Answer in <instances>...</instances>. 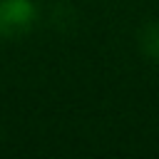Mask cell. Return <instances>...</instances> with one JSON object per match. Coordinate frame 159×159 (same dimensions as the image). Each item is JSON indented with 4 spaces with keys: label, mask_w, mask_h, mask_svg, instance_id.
Instances as JSON below:
<instances>
[{
    "label": "cell",
    "mask_w": 159,
    "mask_h": 159,
    "mask_svg": "<svg viewBox=\"0 0 159 159\" xmlns=\"http://www.w3.org/2000/svg\"><path fill=\"white\" fill-rule=\"evenodd\" d=\"M139 47L149 60L159 62V22H149L139 32Z\"/></svg>",
    "instance_id": "obj_2"
},
{
    "label": "cell",
    "mask_w": 159,
    "mask_h": 159,
    "mask_svg": "<svg viewBox=\"0 0 159 159\" xmlns=\"http://www.w3.org/2000/svg\"><path fill=\"white\" fill-rule=\"evenodd\" d=\"M37 20V5L32 0H0V40H17Z\"/></svg>",
    "instance_id": "obj_1"
}]
</instances>
